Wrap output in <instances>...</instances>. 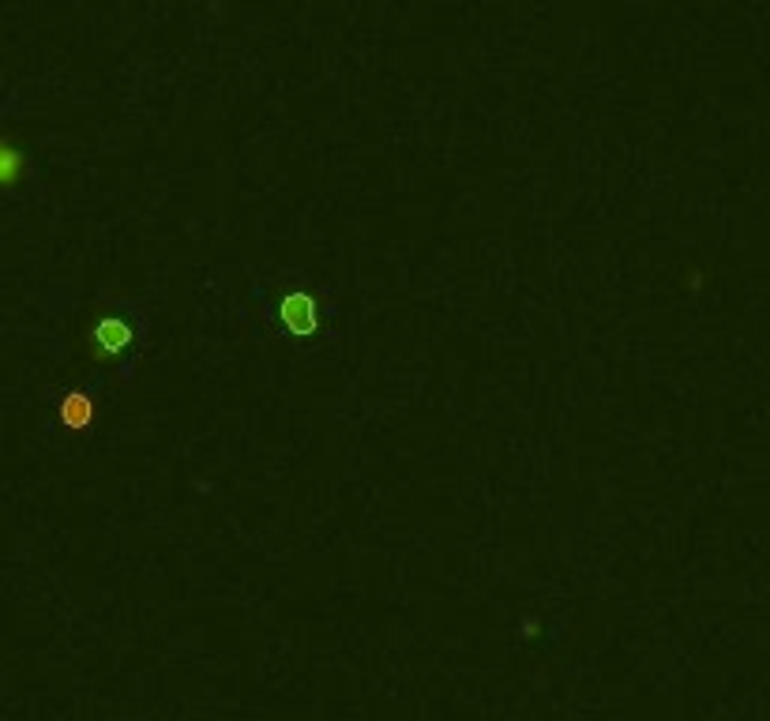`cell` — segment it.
<instances>
[{"label": "cell", "instance_id": "obj_1", "mask_svg": "<svg viewBox=\"0 0 770 721\" xmlns=\"http://www.w3.org/2000/svg\"><path fill=\"white\" fill-rule=\"evenodd\" d=\"M278 320L286 323L290 331H297V335H308V331H316V301L305 297V293H290L278 305Z\"/></svg>", "mask_w": 770, "mask_h": 721}, {"label": "cell", "instance_id": "obj_2", "mask_svg": "<svg viewBox=\"0 0 770 721\" xmlns=\"http://www.w3.org/2000/svg\"><path fill=\"white\" fill-rule=\"evenodd\" d=\"M128 338L132 335H128V323L124 320H102L98 327H94V342L109 353L124 350V346H128Z\"/></svg>", "mask_w": 770, "mask_h": 721}]
</instances>
